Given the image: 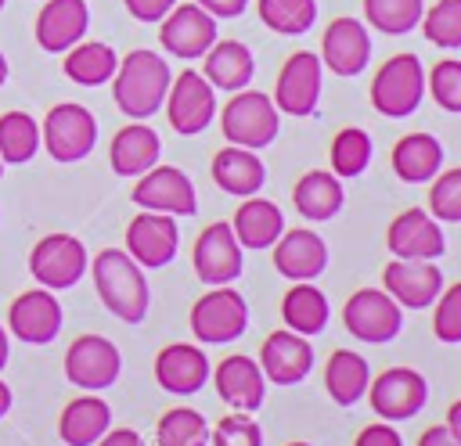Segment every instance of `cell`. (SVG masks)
I'll return each mask as SVG.
<instances>
[{"mask_svg":"<svg viewBox=\"0 0 461 446\" xmlns=\"http://www.w3.org/2000/svg\"><path fill=\"white\" fill-rule=\"evenodd\" d=\"M169 83H173V72L166 65L162 54L155 50H130L115 76H112V97H115V108L126 115V119H151L162 104H166V94H169Z\"/></svg>","mask_w":461,"mask_h":446,"instance_id":"1","label":"cell"},{"mask_svg":"<svg viewBox=\"0 0 461 446\" xmlns=\"http://www.w3.org/2000/svg\"><path fill=\"white\" fill-rule=\"evenodd\" d=\"M90 277H94L97 299L112 317H119L122 324H140L148 317V306H151L148 277L130 259L126 248H101L90 263Z\"/></svg>","mask_w":461,"mask_h":446,"instance_id":"2","label":"cell"},{"mask_svg":"<svg viewBox=\"0 0 461 446\" xmlns=\"http://www.w3.org/2000/svg\"><path fill=\"white\" fill-rule=\"evenodd\" d=\"M220 129H223L227 144L259 151V147L274 144V137L281 129V112H277V104L267 94L245 86V90H234L230 101L223 104Z\"/></svg>","mask_w":461,"mask_h":446,"instance_id":"3","label":"cell"},{"mask_svg":"<svg viewBox=\"0 0 461 446\" xmlns=\"http://www.w3.org/2000/svg\"><path fill=\"white\" fill-rule=\"evenodd\" d=\"M40 144L43 151L61 162V165H72V162H83L94 144H97V119L90 108L76 104V101H65V104H54L47 115H43V129H40Z\"/></svg>","mask_w":461,"mask_h":446,"instance_id":"4","label":"cell"},{"mask_svg":"<svg viewBox=\"0 0 461 446\" xmlns=\"http://www.w3.org/2000/svg\"><path fill=\"white\" fill-rule=\"evenodd\" d=\"M425 97V68L418 54H393L385 65H378L371 83V104L385 119L411 115Z\"/></svg>","mask_w":461,"mask_h":446,"instance_id":"5","label":"cell"},{"mask_svg":"<svg viewBox=\"0 0 461 446\" xmlns=\"http://www.w3.org/2000/svg\"><path fill=\"white\" fill-rule=\"evenodd\" d=\"M191 334L202 345H223L245 334L249 327V306L241 299V291H234L230 284H216L212 291H205L194 306H191Z\"/></svg>","mask_w":461,"mask_h":446,"instance_id":"6","label":"cell"},{"mask_svg":"<svg viewBox=\"0 0 461 446\" xmlns=\"http://www.w3.org/2000/svg\"><path fill=\"white\" fill-rule=\"evenodd\" d=\"M86 266H90L86 263V248L72 234H47L29 252V273L47 291L76 288L79 277L86 273Z\"/></svg>","mask_w":461,"mask_h":446,"instance_id":"7","label":"cell"},{"mask_svg":"<svg viewBox=\"0 0 461 446\" xmlns=\"http://www.w3.org/2000/svg\"><path fill=\"white\" fill-rule=\"evenodd\" d=\"M342 324L353 338L367 345H385L403 327V309L382 288H357L342 306Z\"/></svg>","mask_w":461,"mask_h":446,"instance_id":"8","label":"cell"},{"mask_svg":"<svg viewBox=\"0 0 461 446\" xmlns=\"http://www.w3.org/2000/svg\"><path fill=\"white\" fill-rule=\"evenodd\" d=\"M122 374V352L101 334H79L65 349V378L83 392H104Z\"/></svg>","mask_w":461,"mask_h":446,"instance_id":"9","label":"cell"},{"mask_svg":"<svg viewBox=\"0 0 461 446\" xmlns=\"http://www.w3.org/2000/svg\"><path fill=\"white\" fill-rule=\"evenodd\" d=\"M321 83H324V65L313 50H295L288 54V61L281 65L277 72V83H274V104L277 112L292 115V119H306L317 112V101H321Z\"/></svg>","mask_w":461,"mask_h":446,"instance_id":"10","label":"cell"},{"mask_svg":"<svg viewBox=\"0 0 461 446\" xmlns=\"http://www.w3.org/2000/svg\"><path fill=\"white\" fill-rule=\"evenodd\" d=\"M367 403L382 421H411L429 399V385L411 367H389L367 381Z\"/></svg>","mask_w":461,"mask_h":446,"instance_id":"11","label":"cell"},{"mask_svg":"<svg viewBox=\"0 0 461 446\" xmlns=\"http://www.w3.org/2000/svg\"><path fill=\"white\" fill-rule=\"evenodd\" d=\"M216 115V90L209 86V79L194 68H184L166 94V119L173 126V133L180 137H194L202 133Z\"/></svg>","mask_w":461,"mask_h":446,"instance_id":"12","label":"cell"},{"mask_svg":"<svg viewBox=\"0 0 461 446\" xmlns=\"http://www.w3.org/2000/svg\"><path fill=\"white\" fill-rule=\"evenodd\" d=\"M191 266L198 273L202 284L216 288V284H230L234 277H241L245 270V248L238 245L230 223H209L191 248Z\"/></svg>","mask_w":461,"mask_h":446,"instance_id":"13","label":"cell"},{"mask_svg":"<svg viewBox=\"0 0 461 446\" xmlns=\"http://www.w3.org/2000/svg\"><path fill=\"white\" fill-rule=\"evenodd\" d=\"M130 198H133V205H140L148 212H166V216H194L198 212L194 183L176 165H151L148 173H140Z\"/></svg>","mask_w":461,"mask_h":446,"instance_id":"14","label":"cell"},{"mask_svg":"<svg viewBox=\"0 0 461 446\" xmlns=\"http://www.w3.org/2000/svg\"><path fill=\"white\" fill-rule=\"evenodd\" d=\"M176 245H180V230H176V219L166 212L140 209L126 227V252L140 270L169 266L176 255Z\"/></svg>","mask_w":461,"mask_h":446,"instance_id":"15","label":"cell"},{"mask_svg":"<svg viewBox=\"0 0 461 446\" xmlns=\"http://www.w3.org/2000/svg\"><path fill=\"white\" fill-rule=\"evenodd\" d=\"M158 43L173 58L194 61L216 43V18L198 4H173V11L158 22Z\"/></svg>","mask_w":461,"mask_h":446,"instance_id":"16","label":"cell"},{"mask_svg":"<svg viewBox=\"0 0 461 446\" xmlns=\"http://www.w3.org/2000/svg\"><path fill=\"white\" fill-rule=\"evenodd\" d=\"M382 291L400 309H425L443 291V273L432 259H393L382 270Z\"/></svg>","mask_w":461,"mask_h":446,"instance_id":"17","label":"cell"},{"mask_svg":"<svg viewBox=\"0 0 461 446\" xmlns=\"http://www.w3.org/2000/svg\"><path fill=\"white\" fill-rule=\"evenodd\" d=\"M61 320H65L61 317V302L47 288L22 291L11 302V309H7V327L25 345H47V342H54L58 331H61Z\"/></svg>","mask_w":461,"mask_h":446,"instance_id":"18","label":"cell"},{"mask_svg":"<svg viewBox=\"0 0 461 446\" xmlns=\"http://www.w3.org/2000/svg\"><path fill=\"white\" fill-rule=\"evenodd\" d=\"M371 61V32L360 18H335L321 36V65L335 76H360Z\"/></svg>","mask_w":461,"mask_h":446,"instance_id":"19","label":"cell"},{"mask_svg":"<svg viewBox=\"0 0 461 446\" xmlns=\"http://www.w3.org/2000/svg\"><path fill=\"white\" fill-rule=\"evenodd\" d=\"M385 248L393 252V259H439L447 252V241L432 212L403 209L385 230Z\"/></svg>","mask_w":461,"mask_h":446,"instance_id":"20","label":"cell"},{"mask_svg":"<svg viewBox=\"0 0 461 446\" xmlns=\"http://www.w3.org/2000/svg\"><path fill=\"white\" fill-rule=\"evenodd\" d=\"M259 370L274 385H299L313 370V345L295 331H270L259 349Z\"/></svg>","mask_w":461,"mask_h":446,"instance_id":"21","label":"cell"},{"mask_svg":"<svg viewBox=\"0 0 461 446\" xmlns=\"http://www.w3.org/2000/svg\"><path fill=\"white\" fill-rule=\"evenodd\" d=\"M209 374L212 370H209V356L202 352V345L173 342V345L158 349V356H155V381L162 392L194 396V392H202Z\"/></svg>","mask_w":461,"mask_h":446,"instance_id":"22","label":"cell"},{"mask_svg":"<svg viewBox=\"0 0 461 446\" xmlns=\"http://www.w3.org/2000/svg\"><path fill=\"white\" fill-rule=\"evenodd\" d=\"M212 385H216V396L230 406V410H259L263 399H267V378L259 370V363L245 352H234L227 360L216 363L212 370Z\"/></svg>","mask_w":461,"mask_h":446,"instance_id":"23","label":"cell"},{"mask_svg":"<svg viewBox=\"0 0 461 446\" xmlns=\"http://www.w3.org/2000/svg\"><path fill=\"white\" fill-rule=\"evenodd\" d=\"M274 252V270L288 281H313L328 266V245L306 227L281 230V237L270 245Z\"/></svg>","mask_w":461,"mask_h":446,"instance_id":"24","label":"cell"},{"mask_svg":"<svg viewBox=\"0 0 461 446\" xmlns=\"http://www.w3.org/2000/svg\"><path fill=\"white\" fill-rule=\"evenodd\" d=\"M90 29L86 0H47L36 14V43L50 54H65Z\"/></svg>","mask_w":461,"mask_h":446,"instance_id":"25","label":"cell"},{"mask_svg":"<svg viewBox=\"0 0 461 446\" xmlns=\"http://www.w3.org/2000/svg\"><path fill=\"white\" fill-rule=\"evenodd\" d=\"M158 155H162L158 133L137 119L130 126H122L108 144V162H112L115 176H140L151 165H158Z\"/></svg>","mask_w":461,"mask_h":446,"instance_id":"26","label":"cell"},{"mask_svg":"<svg viewBox=\"0 0 461 446\" xmlns=\"http://www.w3.org/2000/svg\"><path fill=\"white\" fill-rule=\"evenodd\" d=\"M108 428H112V406L94 392L76 396V399H68L61 406L58 439L65 446H94Z\"/></svg>","mask_w":461,"mask_h":446,"instance_id":"27","label":"cell"},{"mask_svg":"<svg viewBox=\"0 0 461 446\" xmlns=\"http://www.w3.org/2000/svg\"><path fill=\"white\" fill-rule=\"evenodd\" d=\"M205 65H202V76L209 79L212 90H245L256 76V61H252V50L241 43V40H216L205 54Z\"/></svg>","mask_w":461,"mask_h":446,"instance_id":"28","label":"cell"},{"mask_svg":"<svg viewBox=\"0 0 461 446\" xmlns=\"http://www.w3.org/2000/svg\"><path fill=\"white\" fill-rule=\"evenodd\" d=\"M212 180L220 191L234 198H249V194H259V187L267 183V165L259 162L256 151L227 144L223 151L212 155Z\"/></svg>","mask_w":461,"mask_h":446,"instance_id":"29","label":"cell"},{"mask_svg":"<svg viewBox=\"0 0 461 446\" xmlns=\"http://www.w3.org/2000/svg\"><path fill=\"white\" fill-rule=\"evenodd\" d=\"M346 201V191H342V180L328 169H310L295 180L292 187V205L303 219H313V223H324L331 216H339Z\"/></svg>","mask_w":461,"mask_h":446,"instance_id":"30","label":"cell"},{"mask_svg":"<svg viewBox=\"0 0 461 446\" xmlns=\"http://www.w3.org/2000/svg\"><path fill=\"white\" fill-rule=\"evenodd\" d=\"M230 230H234V237H238L241 248H270L281 237V230H285V216H281V209L270 198L249 194L234 209Z\"/></svg>","mask_w":461,"mask_h":446,"instance_id":"31","label":"cell"},{"mask_svg":"<svg viewBox=\"0 0 461 446\" xmlns=\"http://www.w3.org/2000/svg\"><path fill=\"white\" fill-rule=\"evenodd\" d=\"M389 162L403 183H429L443 165V144L432 133H407L393 144Z\"/></svg>","mask_w":461,"mask_h":446,"instance_id":"32","label":"cell"},{"mask_svg":"<svg viewBox=\"0 0 461 446\" xmlns=\"http://www.w3.org/2000/svg\"><path fill=\"white\" fill-rule=\"evenodd\" d=\"M281 320L303 338L321 334L328 327V295L310 281H295L281 299Z\"/></svg>","mask_w":461,"mask_h":446,"instance_id":"33","label":"cell"},{"mask_svg":"<svg viewBox=\"0 0 461 446\" xmlns=\"http://www.w3.org/2000/svg\"><path fill=\"white\" fill-rule=\"evenodd\" d=\"M367 381H371V367H367V360L360 352L335 349L328 356V363H324V388H328V396L339 406H353L357 399H364Z\"/></svg>","mask_w":461,"mask_h":446,"instance_id":"34","label":"cell"},{"mask_svg":"<svg viewBox=\"0 0 461 446\" xmlns=\"http://www.w3.org/2000/svg\"><path fill=\"white\" fill-rule=\"evenodd\" d=\"M61 68H65V76H68L72 83H79V86H101V83H108V79L115 76L119 58H115V50H112L108 43H101V40H79L76 47L65 50Z\"/></svg>","mask_w":461,"mask_h":446,"instance_id":"35","label":"cell"},{"mask_svg":"<svg viewBox=\"0 0 461 446\" xmlns=\"http://www.w3.org/2000/svg\"><path fill=\"white\" fill-rule=\"evenodd\" d=\"M40 151V122L29 112L0 115V158L4 165H25Z\"/></svg>","mask_w":461,"mask_h":446,"instance_id":"36","label":"cell"},{"mask_svg":"<svg viewBox=\"0 0 461 446\" xmlns=\"http://www.w3.org/2000/svg\"><path fill=\"white\" fill-rule=\"evenodd\" d=\"M256 11L277 36H303L317 22V0H256Z\"/></svg>","mask_w":461,"mask_h":446,"instance_id":"37","label":"cell"},{"mask_svg":"<svg viewBox=\"0 0 461 446\" xmlns=\"http://www.w3.org/2000/svg\"><path fill=\"white\" fill-rule=\"evenodd\" d=\"M371 155H375V144L371 137L360 129V126H346L335 133L331 147H328V158H331V173L339 180H353L360 176L367 165H371Z\"/></svg>","mask_w":461,"mask_h":446,"instance_id":"38","label":"cell"},{"mask_svg":"<svg viewBox=\"0 0 461 446\" xmlns=\"http://www.w3.org/2000/svg\"><path fill=\"white\" fill-rule=\"evenodd\" d=\"M155 446H209V424L191 406H169L155 424Z\"/></svg>","mask_w":461,"mask_h":446,"instance_id":"39","label":"cell"},{"mask_svg":"<svg viewBox=\"0 0 461 446\" xmlns=\"http://www.w3.org/2000/svg\"><path fill=\"white\" fill-rule=\"evenodd\" d=\"M421 0H364V18L375 32L403 36L421 22Z\"/></svg>","mask_w":461,"mask_h":446,"instance_id":"40","label":"cell"},{"mask_svg":"<svg viewBox=\"0 0 461 446\" xmlns=\"http://www.w3.org/2000/svg\"><path fill=\"white\" fill-rule=\"evenodd\" d=\"M421 32L429 43L454 50L461 47V0H436L432 7L421 11Z\"/></svg>","mask_w":461,"mask_h":446,"instance_id":"41","label":"cell"},{"mask_svg":"<svg viewBox=\"0 0 461 446\" xmlns=\"http://www.w3.org/2000/svg\"><path fill=\"white\" fill-rule=\"evenodd\" d=\"M425 90L432 94V101L443 112L461 115V61L443 58L432 65V72H425Z\"/></svg>","mask_w":461,"mask_h":446,"instance_id":"42","label":"cell"},{"mask_svg":"<svg viewBox=\"0 0 461 446\" xmlns=\"http://www.w3.org/2000/svg\"><path fill=\"white\" fill-rule=\"evenodd\" d=\"M429 212L439 223H461V165L436 173L429 187Z\"/></svg>","mask_w":461,"mask_h":446,"instance_id":"43","label":"cell"},{"mask_svg":"<svg viewBox=\"0 0 461 446\" xmlns=\"http://www.w3.org/2000/svg\"><path fill=\"white\" fill-rule=\"evenodd\" d=\"M209 442L212 446H263V428L259 421H252V414L234 410L216 421V428L209 432Z\"/></svg>","mask_w":461,"mask_h":446,"instance_id":"44","label":"cell"},{"mask_svg":"<svg viewBox=\"0 0 461 446\" xmlns=\"http://www.w3.org/2000/svg\"><path fill=\"white\" fill-rule=\"evenodd\" d=\"M432 306H436L432 309V334L443 345H457L461 342V281L443 288Z\"/></svg>","mask_w":461,"mask_h":446,"instance_id":"45","label":"cell"},{"mask_svg":"<svg viewBox=\"0 0 461 446\" xmlns=\"http://www.w3.org/2000/svg\"><path fill=\"white\" fill-rule=\"evenodd\" d=\"M353 446H403L400 432L389 421H375L367 428H360V435L353 439Z\"/></svg>","mask_w":461,"mask_h":446,"instance_id":"46","label":"cell"},{"mask_svg":"<svg viewBox=\"0 0 461 446\" xmlns=\"http://www.w3.org/2000/svg\"><path fill=\"white\" fill-rule=\"evenodd\" d=\"M122 4H126V11H130L137 22H162V18L173 11L176 0H122Z\"/></svg>","mask_w":461,"mask_h":446,"instance_id":"47","label":"cell"},{"mask_svg":"<svg viewBox=\"0 0 461 446\" xmlns=\"http://www.w3.org/2000/svg\"><path fill=\"white\" fill-rule=\"evenodd\" d=\"M202 11H209L212 18H238L245 7H249V0H194Z\"/></svg>","mask_w":461,"mask_h":446,"instance_id":"48","label":"cell"},{"mask_svg":"<svg viewBox=\"0 0 461 446\" xmlns=\"http://www.w3.org/2000/svg\"><path fill=\"white\" fill-rule=\"evenodd\" d=\"M94 446H144V439L133 428H108Z\"/></svg>","mask_w":461,"mask_h":446,"instance_id":"49","label":"cell"},{"mask_svg":"<svg viewBox=\"0 0 461 446\" xmlns=\"http://www.w3.org/2000/svg\"><path fill=\"white\" fill-rule=\"evenodd\" d=\"M418 446H461V442L447 432V424H432V428H425V432H421Z\"/></svg>","mask_w":461,"mask_h":446,"instance_id":"50","label":"cell"},{"mask_svg":"<svg viewBox=\"0 0 461 446\" xmlns=\"http://www.w3.org/2000/svg\"><path fill=\"white\" fill-rule=\"evenodd\" d=\"M443 424H447V432L461 442V399H454V403H450V410H447V421H443Z\"/></svg>","mask_w":461,"mask_h":446,"instance_id":"51","label":"cell"},{"mask_svg":"<svg viewBox=\"0 0 461 446\" xmlns=\"http://www.w3.org/2000/svg\"><path fill=\"white\" fill-rule=\"evenodd\" d=\"M11 406H14V392H11V385L0 378V417H7Z\"/></svg>","mask_w":461,"mask_h":446,"instance_id":"52","label":"cell"},{"mask_svg":"<svg viewBox=\"0 0 461 446\" xmlns=\"http://www.w3.org/2000/svg\"><path fill=\"white\" fill-rule=\"evenodd\" d=\"M7 356H11V338H7V331L0 327V370L7 367Z\"/></svg>","mask_w":461,"mask_h":446,"instance_id":"53","label":"cell"},{"mask_svg":"<svg viewBox=\"0 0 461 446\" xmlns=\"http://www.w3.org/2000/svg\"><path fill=\"white\" fill-rule=\"evenodd\" d=\"M7 72H11V68H7V58H4V50H0V86L7 83Z\"/></svg>","mask_w":461,"mask_h":446,"instance_id":"54","label":"cell"},{"mask_svg":"<svg viewBox=\"0 0 461 446\" xmlns=\"http://www.w3.org/2000/svg\"><path fill=\"white\" fill-rule=\"evenodd\" d=\"M285 446H310V442H285Z\"/></svg>","mask_w":461,"mask_h":446,"instance_id":"55","label":"cell"},{"mask_svg":"<svg viewBox=\"0 0 461 446\" xmlns=\"http://www.w3.org/2000/svg\"><path fill=\"white\" fill-rule=\"evenodd\" d=\"M0 176H4V158H0Z\"/></svg>","mask_w":461,"mask_h":446,"instance_id":"56","label":"cell"},{"mask_svg":"<svg viewBox=\"0 0 461 446\" xmlns=\"http://www.w3.org/2000/svg\"><path fill=\"white\" fill-rule=\"evenodd\" d=\"M4 4H7V0H0V11H4Z\"/></svg>","mask_w":461,"mask_h":446,"instance_id":"57","label":"cell"}]
</instances>
